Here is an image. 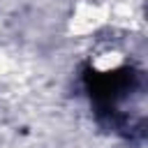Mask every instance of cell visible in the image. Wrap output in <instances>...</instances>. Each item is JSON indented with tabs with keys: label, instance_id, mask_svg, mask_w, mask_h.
<instances>
[{
	"label": "cell",
	"instance_id": "cell-1",
	"mask_svg": "<svg viewBox=\"0 0 148 148\" xmlns=\"http://www.w3.org/2000/svg\"><path fill=\"white\" fill-rule=\"evenodd\" d=\"M83 83L95 111L102 118H109L111 125L120 127V106L141 90V74L132 67H118L111 72L86 67Z\"/></svg>",
	"mask_w": 148,
	"mask_h": 148
}]
</instances>
